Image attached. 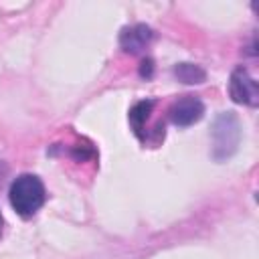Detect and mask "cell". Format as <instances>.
Listing matches in <instances>:
<instances>
[{
	"instance_id": "obj_2",
	"label": "cell",
	"mask_w": 259,
	"mask_h": 259,
	"mask_svg": "<svg viewBox=\"0 0 259 259\" xmlns=\"http://www.w3.org/2000/svg\"><path fill=\"white\" fill-rule=\"evenodd\" d=\"M212 140H214L212 154L217 160H225L237 150L239 140H241V125L235 113L227 111L217 117L214 127H212Z\"/></svg>"
},
{
	"instance_id": "obj_1",
	"label": "cell",
	"mask_w": 259,
	"mask_h": 259,
	"mask_svg": "<svg viewBox=\"0 0 259 259\" xmlns=\"http://www.w3.org/2000/svg\"><path fill=\"white\" fill-rule=\"evenodd\" d=\"M8 198H10L12 208L20 217L28 219L45 204V198H47L45 184L34 174H20L12 180L10 190H8Z\"/></svg>"
},
{
	"instance_id": "obj_4",
	"label": "cell",
	"mask_w": 259,
	"mask_h": 259,
	"mask_svg": "<svg viewBox=\"0 0 259 259\" xmlns=\"http://www.w3.org/2000/svg\"><path fill=\"white\" fill-rule=\"evenodd\" d=\"M168 115H170L174 125L188 127V125L196 123L204 115V103L194 95H184L182 99H178V101H174L170 105Z\"/></svg>"
},
{
	"instance_id": "obj_5",
	"label": "cell",
	"mask_w": 259,
	"mask_h": 259,
	"mask_svg": "<svg viewBox=\"0 0 259 259\" xmlns=\"http://www.w3.org/2000/svg\"><path fill=\"white\" fill-rule=\"evenodd\" d=\"M154 32L150 26L146 24H132V26H125L119 34V47L125 51V53H142L150 40H152Z\"/></svg>"
},
{
	"instance_id": "obj_9",
	"label": "cell",
	"mask_w": 259,
	"mask_h": 259,
	"mask_svg": "<svg viewBox=\"0 0 259 259\" xmlns=\"http://www.w3.org/2000/svg\"><path fill=\"white\" fill-rule=\"evenodd\" d=\"M0 231H2V214H0Z\"/></svg>"
},
{
	"instance_id": "obj_8",
	"label": "cell",
	"mask_w": 259,
	"mask_h": 259,
	"mask_svg": "<svg viewBox=\"0 0 259 259\" xmlns=\"http://www.w3.org/2000/svg\"><path fill=\"white\" fill-rule=\"evenodd\" d=\"M152 69H154L152 59H144V61H142V67H140L142 77H152Z\"/></svg>"
},
{
	"instance_id": "obj_7",
	"label": "cell",
	"mask_w": 259,
	"mask_h": 259,
	"mask_svg": "<svg viewBox=\"0 0 259 259\" xmlns=\"http://www.w3.org/2000/svg\"><path fill=\"white\" fill-rule=\"evenodd\" d=\"M174 75L178 77V81L188 83V85L202 83V81L206 79L204 69L198 67V65H192V63H178V65L174 67Z\"/></svg>"
},
{
	"instance_id": "obj_3",
	"label": "cell",
	"mask_w": 259,
	"mask_h": 259,
	"mask_svg": "<svg viewBox=\"0 0 259 259\" xmlns=\"http://www.w3.org/2000/svg\"><path fill=\"white\" fill-rule=\"evenodd\" d=\"M229 95L235 103H243V105H251L255 107L259 103V89H257V81L249 75L247 69L237 67L231 73L229 79Z\"/></svg>"
},
{
	"instance_id": "obj_6",
	"label": "cell",
	"mask_w": 259,
	"mask_h": 259,
	"mask_svg": "<svg viewBox=\"0 0 259 259\" xmlns=\"http://www.w3.org/2000/svg\"><path fill=\"white\" fill-rule=\"evenodd\" d=\"M154 109V101L152 99H144V101H138L134 103V107L130 109V125L134 130V134L146 142V123L150 119V113Z\"/></svg>"
}]
</instances>
